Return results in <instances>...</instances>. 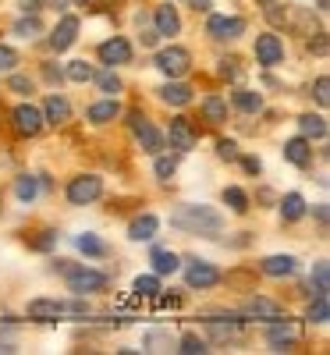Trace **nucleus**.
I'll return each mask as SVG.
<instances>
[{"instance_id":"obj_1","label":"nucleus","mask_w":330,"mask_h":355,"mask_svg":"<svg viewBox=\"0 0 330 355\" xmlns=\"http://www.w3.org/2000/svg\"><path fill=\"white\" fill-rule=\"evenodd\" d=\"M171 227H178V231H189V235L213 238V235H220L224 217L213 210V206H181V210L171 214Z\"/></svg>"},{"instance_id":"obj_2","label":"nucleus","mask_w":330,"mask_h":355,"mask_svg":"<svg viewBox=\"0 0 330 355\" xmlns=\"http://www.w3.org/2000/svg\"><path fill=\"white\" fill-rule=\"evenodd\" d=\"M57 317H89V306L86 302H57V299L29 302V320H57Z\"/></svg>"},{"instance_id":"obj_3","label":"nucleus","mask_w":330,"mask_h":355,"mask_svg":"<svg viewBox=\"0 0 330 355\" xmlns=\"http://www.w3.org/2000/svg\"><path fill=\"white\" fill-rule=\"evenodd\" d=\"M57 266L68 274V288L75 291V295H86V291H103V288H107V274H96V270H86V266H71V263H64V260H60Z\"/></svg>"},{"instance_id":"obj_4","label":"nucleus","mask_w":330,"mask_h":355,"mask_svg":"<svg viewBox=\"0 0 330 355\" xmlns=\"http://www.w3.org/2000/svg\"><path fill=\"white\" fill-rule=\"evenodd\" d=\"M266 341H270V348H277V352H284L287 345H295V341H302V323L298 320H281V317H274L270 320V327H266Z\"/></svg>"},{"instance_id":"obj_5","label":"nucleus","mask_w":330,"mask_h":355,"mask_svg":"<svg viewBox=\"0 0 330 355\" xmlns=\"http://www.w3.org/2000/svg\"><path fill=\"white\" fill-rule=\"evenodd\" d=\"M99 192H103V181H99L96 174H78V178H71V185H68V203H71V206H86V203L99 199Z\"/></svg>"},{"instance_id":"obj_6","label":"nucleus","mask_w":330,"mask_h":355,"mask_svg":"<svg viewBox=\"0 0 330 355\" xmlns=\"http://www.w3.org/2000/svg\"><path fill=\"white\" fill-rule=\"evenodd\" d=\"M156 68L163 75H171V78H181L185 71L192 68V54L185 50V47H167V50L156 54Z\"/></svg>"},{"instance_id":"obj_7","label":"nucleus","mask_w":330,"mask_h":355,"mask_svg":"<svg viewBox=\"0 0 330 355\" xmlns=\"http://www.w3.org/2000/svg\"><path fill=\"white\" fill-rule=\"evenodd\" d=\"M185 284L189 288H213L220 284V270L213 263H206V260H189V266H185Z\"/></svg>"},{"instance_id":"obj_8","label":"nucleus","mask_w":330,"mask_h":355,"mask_svg":"<svg viewBox=\"0 0 330 355\" xmlns=\"http://www.w3.org/2000/svg\"><path fill=\"white\" fill-rule=\"evenodd\" d=\"M256 60H259L263 68H274V65H281V60H284V43L274 32L256 36Z\"/></svg>"},{"instance_id":"obj_9","label":"nucleus","mask_w":330,"mask_h":355,"mask_svg":"<svg viewBox=\"0 0 330 355\" xmlns=\"http://www.w3.org/2000/svg\"><path fill=\"white\" fill-rule=\"evenodd\" d=\"M132 132H135V139H139V146H142V150H146V153H160L163 150V135L153 128V124L146 121V117H142L139 111L132 114Z\"/></svg>"},{"instance_id":"obj_10","label":"nucleus","mask_w":330,"mask_h":355,"mask_svg":"<svg viewBox=\"0 0 330 355\" xmlns=\"http://www.w3.org/2000/svg\"><path fill=\"white\" fill-rule=\"evenodd\" d=\"M14 132H22V135H39V132H43V114H39L36 107H32V103H22V107H14Z\"/></svg>"},{"instance_id":"obj_11","label":"nucleus","mask_w":330,"mask_h":355,"mask_svg":"<svg viewBox=\"0 0 330 355\" xmlns=\"http://www.w3.org/2000/svg\"><path fill=\"white\" fill-rule=\"evenodd\" d=\"M99 60H103L107 68L128 65V60H132V43H128V39H121V36L107 39V43H99Z\"/></svg>"},{"instance_id":"obj_12","label":"nucleus","mask_w":330,"mask_h":355,"mask_svg":"<svg viewBox=\"0 0 330 355\" xmlns=\"http://www.w3.org/2000/svg\"><path fill=\"white\" fill-rule=\"evenodd\" d=\"M206 32L213 39H238L245 32V22L241 18H224V14H213L210 22H206Z\"/></svg>"},{"instance_id":"obj_13","label":"nucleus","mask_w":330,"mask_h":355,"mask_svg":"<svg viewBox=\"0 0 330 355\" xmlns=\"http://www.w3.org/2000/svg\"><path fill=\"white\" fill-rule=\"evenodd\" d=\"M75 39H78V18H75V14H64V18H60V25L54 29V36H50V47H54L57 54H64Z\"/></svg>"},{"instance_id":"obj_14","label":"nucleus","mask_w":330,"mask_h":355,"mask_svg":"<svg viewBox=\"0 0 330 355\" xmlns=\"http://www.w3.org/2000/svg\"><path fill=\"white\" fill-rule=\"evenodd\" d=\"M241 317H249V320H274V317H281V306H277L274 299L252 295V299H245V306H241Z\"/></svg>"},{"instance_id":"obj_15","label":"nucleus","mask_w":330,"mask_h":355,"mask_svg":"<svg viewBox=\"0 0 330 355\" xmlns=\"http://www.w3.org/2000/svg\"><path fill=\"white\" fill-rule=\"evenodd\" d=\"M171 146L181 153H189L192 146H196V128H192V121L189 117H174L171 121Z\"/></svg>"},{"instance_id":"obj_16","label":"nucleus","mask_w":330,"mask_h":355,"mask_svg":"<svg viewBox=\"0 0 330 355\" xmlns=\"http://www.w3.org/2000/svg\"><path fill=\"white\" fill-rule=\"evenodd\" d=\"M43 121L47 124H64V121H71V103L64 100V96H47V103H43Z\"/></svg>"},{"instance_id":"obj_17","label":"nucleus","mask_w":330,"mask_h":355,"mask_svg":"<svg viewBox=\"0 0 330 355\" xmlns=\"http://www.w3.org/2000/svg\"><path fill=\"white\" fill-rule=\"evenodd\" d=\"M156 227H160V220L153 214H142L128 224V238L132 242H150V238H156Z\"/></svg>"},{"instance_id":"obj_18","label":"nucleus","mask_w":330,"mask_h":355,"mask_svg":"<svg viewBox=\"0 0 330 355\" xmlns=\"http://www.w3.org/2000/svg\"><path fill=\"white\" fill-rule=\"evenodd\" d=\"M284 160H292L295 167H305L309 160H313V150H309V139H305V135L287 139V142H284Z\"/></svg>"},{"instance_id":"obj_19","label":"nucleus","mask_w":330,"mask_h":355,"mask_svg":"<svg viewBox=\"0 0 330 355\" xmlns=\"http://www.w3.org/2000/svg\"><path fill=\"white\" fill-rule=\"evenodd\" d=\"M295 266H298L295 256H270V260H263V274L266 277H292Z\"/></svg>"},{"instance_id":"obj_20","label":"nucleus","mask_w":330,"mask_h":355,"mask_svg":"<svg viewBox=\"0 0 330 355\" xmlns=\"http://www.w3.org/2000/svg\"><path fill=\"white\" fill-rule=\"evenodd\" d=\"M156 32L160 36H178L181 32V18H178V11L171 4L156 8Z\"/></svg>"},{"instance_id":"obj_21","label":"nucleus","mask_w":330,"mask_h":355,"mask_svg":"<svg viewBox=\"0 0 330 355\" xmlns=\"http://www.w3.org/2000/svg\"><path fill=\"white\" fill-rule=\"evenodd\" d=\"M160 100L171 103V107H185V103L192 100V89L185 86V82H167V86L160 89Z\"/></svg>"},{"instance_id":"obj_22","label":"nucleus","mask_w":330,"mask_h":355,"mask_svg":"<svg viewBox=\"0 0 330 355\" xmlns=\"http://www.w3.org/2000/svg\"><path fill=\"white\" fill-rule=\"evenodd\" d=\"M117 114H121V103L117 100H103V103H93V107H89V121L93 124H110Z\"/></svg>"},{"instance_id":"obj_23","label":"nucleus","mask_w":330,"mask_h":355,"mask_svg":"<svg viewBox=\"0 0 330 355\" xmlns=\"http://www.w3.org/2000/svg\"><path fill=\"white\" fill-rule=\"evenodd\" d=\"M210 338L213 341H238L241 338V323L235 320V323H220V320H210Z\"/></svg>"},{"instance_id":"obj_24","label":"nucleus","mask_w":330,"mask_h":355,"mask_svg":"<svg viewBox=\"0 0 330 355\" xmlns=\"http://www.w3.org/2000/svg\"><path fill=\"white\" fill-rule=\"evenodd\" d=\"M153 270H156V274H174V270L181 266V260L171 253V249H153Z\"/></svg>"},{"instance_id":"obj_25","label":"nucleus","mask_w":330,"mask_h":355,"mask_svg":"<svg viewBox=\"0 0 330 355\" xmlns=\"http://www.w3.org/2000/svg\"><path fill=\"white\" fill-rule=\"evenodd\" d=\"M298 128H302L305 139H323L327 135V121L320 114H302L298 117Z\"/></svg>"},{"instance_id":"obj_26","label":"nucleus","mask_w":330,"mask_h":355,"mask_svg":"<svg viewBox=\"0 0 330 355\" xmlns=\"http://www.w3.org/2000/svg\"><path fill=\"white\" fill-rule=\"evenodd\" d=\"M235 107L245 111V114H259V111H263V96L252 93V89H238V93H235Z\"/></svg>"},{"instance_id":"obj_27","label":"nucleus","mask_w":330,"mask_h":355,"mask_svg":"<svg viewBox=\"0 0 330 355\" xmlns=\"http://www.w3.org/2000/svg\"><path fill=\"white\" fill-rule=\"evenodd\" d=\"M305 214V199L298 196V192H287L284 199H281V217L284 220H298Z\"/></svg>"},{"instance_id":"obj_28","label":"nucleus","mask_w":330,"mask_h":355,"mask_svg":"<svg viewBox=\"0 0 330 355\" xmlns=\"http://www.w3.org/2000/svg\"><path fill=\"white\" fill-rule=\"evenodd\" d=\"M202 114H206V121L220 124V121H228V103H224L220 96H206L202 100Z\"/></svg>"},{"instance_id":"obj_29","label":"nucleus","mask_w":330,"mask_h":355,"mask_svg":"<svg viewBox=\"0 0 330 355\" xmlns=\"http://www.w3.org/2000/svg\"><path fill=\"white\" fill-rule=\"evenodd\" d=\"M14 196L22 199V203H32V199L39 196V181H36V178H29V174H22V178L14 181Z\"/></svg>"},{"instance_id":"obj_30","label":"nucleus","mask_w":330,"mask_h":355,"mask_svg":"<svg viewBox=\"0 0 330 355\" xmlns=\"http://www.w3.org/2000/svg\"><path fill=\"white\" fill-rule=\"evenodd\" d=\"M75 245H78L86 256H107V242H99L96 235H78Z\"/></svg>"},{"instance_id":"obj_31","label":"nucleus","mask_w":330,"mask_h":355,"mask_svg":"<svg viewBox=\"0 0 330 355\" xmlns=\"http://www.w3.org/2000/svg\"><path fill=\"white\" fill-rule=\"evenodd\" d=\"M93 65H86V60H71L68 65V78L71 82H78V86H86V82H93Z\"/></svg>"},{"instance_id":"obj_32","label":"nucleus","mask_w":330,"mask_h":355,"mask_svg":"<svg viewBox=\"0 0 330 355\" xmlns=\"http://www.w3.org/2000/svg\"><path fill=\"white\" fill-rule=\"evenodd\" d=\"M313 288H316V295H327V291H330V266H327V260H320L313 266Z\"/></svg>"},{"instance_id":"obj_33","label":"nucleus","mask_w":330,"mask_h":355,"mask_svg":"<svg viewBox=\"0 0 330 355\" xmlns=\"http://www.w3.org/2000/svg\"><path fill=\"white\" fill-rule=\"evenodd\" d=\"M135 291H139V295H146V299H153L160 291V277L156 274H139L135 277Z\"/></svg>"},{"instance_id":"obj_34","label":"nucleus","mask_w":330,"mask_h":355,"mask_svg":"<svg viewBox=\"0 0 330 355\" xmlns=\"http://www.w3.org/2000/svg\"><path fill=\"white\" fill-rule=\"evenodd\" d=\"M43 32V25H39V18H18L14 22V36H22V39H32Z\"/></svg>"},{"instance_id":"obj_35","label":"nucleus","mask_w":330,"mask_h":355,"mask_svg":"<svg viewBox=\"0 0 330 355\" xmlns=\"http://www.w3.org/2000/svg\"><path fill=\"white\" fill-rule=\"evenodd\" d=\"M224 203H228L235 214H245V210H249V196H245L241 189H224Z\"/></svg>"},{"instance_id":"obj_36","label":"nucleus","mask_w":330,"mask_h":355,"mask_svg":"<svg viewBox=\"0 0 330 355\" xmlns=\"http://www.w3.org/2000/svg\"><path fill=\"white\" fill-rule=\"evenodd\" d=\"M93 78H96V86H99L103 93H110V96H114V93H121V78H117L110 68H107V71H99V75H93Z\"/></svg>"},{"instance_id":"obj_37","label":"nucleus","mask_w":330,"mask_h":355,"mask_svg":"<svg viewBox=\"0 0 330 355\" xmlns=\"http://www.w3.org/2000/svg\"><path fill=\"white\" fill-rule=\"evenodd\" d=\"M309 320H313V323H327V320H330V306H327V295H316V302L309 306Z\"/></svg>"},{"instance_id":"obj_38","label":"nucleus","mask_w":330,"mask_h":355,"mask_svg":"<svg viewBox=\"0 0 330 355\" xmlns=\"http://www.w3.org/2000/svg\"><path fill=\"white\" fill-rule=\"evenodd\" d=\"M178 352H185V355H202V352H210V348H206V341H202V338H196V334H185Z\"/></svg>"},{"instance_id":"obj_39","label":"nucleus","mask_w":330,"mask_h":355,"mask_svg":"<svg viewBox=\"0 0 330 355\" xmlns=\"http://www.w3.org/2000/svg\"><path fill=\"white\" fill-rule=\"evenodd\" d=\"M174 171H178V160L174 157H156V178L160 181H167Z\"/></svg>"},{"instance_id":"obj_40","label":"nucleus","mask_w":330,"mask_h":355,"mask_svg":"<svg viewBox=\"0 0 330 355\" xmlns=\"http://www.w3.org/2000/svg\"><path fill=\"white\" fill-rule=\"evenodd\" d=\"M313 89H316V100H320V107H327V103H330V78H327V75H320Z\"/></svg>"},{"instance_id":"obj_41","label":"nucleus","mask_w":330,"mask_h":355,"mask_svg":"<svg viewBox=\"0 0 330 355\" xmlns=\"http://www.w3.org/2000/svg\"><path fill=\"white\" fill-rule=\"evenodd\" d=\"M18 65V54L11 47H0V71H11Z\"/></svg>"},{"instance_id":"obj_42","label":"nucleus","mask_w":330,"mask_h":355,"mask_svg":"<svg viewBox=\"0 0 330 355\" xmlns=\"http://www.w3.org/2000/svg\"><path fill=\"white\" fill-rule=\"evenodd\" d=\"M8 86H11L14 93H32V82H29L25 75H11V82H8Z\"/></svg>"},{"instance_id":"obj_43","label":"nucleus","mask_w":330,"mask_h":355,"mask_svg":"<svg viewBox=\"0 0 330 355\" xmlns=\"http://www.w3.org/2000/svg\"><path fill=\"white\" fill-rule=\"evenodd\" d=\"M153 299H156V306H160V309H178V306H181V299H178V295H160V291H156Z\"/></svg>"},{"instance_id":"obj_44","label":"nucleus","mask_w":330,"mask_h":355,"mask_svg":"<svg viewBox=\"0 0 330 355\" xmlns=\"http://www.w3.org/2000/svg\"><path fill=\"white\" fill-rule=\"evenodd\" d=\"M217 153H220L224 160H238V146H235V142H220Z\"/></svg>"},{"instance_id":"obj_45","label":"nucleus","mask_w":330,"mask_h":355,"mask_svg":"<svg viewBox=\"0 0 330 355\" xmlns=\"http://www.w3.org/2000/svg\"><path fill=\"white\" fill-rule=\"evenodd\" d=\"M220 65H224V68H220V75H224V78H238V68H235L238 60H220Z\"/></svg>"},{"instance_id":"obj_46","label":"nucleus","mask_w":330,"mask_h":355,"mask_svg":"<svg viewBox=\"0 0 330 355\" xmlns=\"http://www.w3.org/2000/svg\"><path fill=\"white\" fill-rule=\"evenodd\" d=\"M156 39H160L156 29H142V47H156Z\"/></svg>"},{"instance_id":"obj_47","label":"nucleus","mask_w":330,"mask_h":355,"mask_svg":"<svg viewBox=\"0 0 330 355\" xmlns=\"http://www.w3.org/2000/svg\"><path fill=\"white\" fill-rule=\"evenodd\" d=\"M309 47H313L316 54H327V36H323V32H316V43L309 39Z\"/></svg>"},{"instance_id":"obj_48","label":"nucleus","mask_w":330,"mask_h":355,"mask_svg":"<svg viewBox=\"0 0 330 355\" xmlns=\"http://www.w3.org/2000/svg\"><path fill=\"white\" fill-rule=\"evenodd\" d=\"M245 171H249V174H259V171H263V163H259L256 157H245Z\"/></svg>"},{"instance_id":"obj_49","label":"nucleus","mask_w":330,"mask_h":355,"mask_svg":"<svg viewBox=\"0 0 330 355\" xmlns=\"http://www.w3.org/2000/svg\"><path fill=\"white\" fill-rule=\"evenodd\" d=\"M36 245H39V249H50V245H54V231H47V238H39Z\"/></svg>"},{"instance_id":"obj_50","label":"nucleus","mask_w":330,"mask_h":355,"mask_svg":"<svg viewBox=\"0 0 330 355\" xmlns=\"http://www.w3.org/2000/svg\"><path fill=\"white\" fill-rule=\"evenodd\" d=\"M192 8H196V11H206V8H210V0H192Z\"/></svg>"},{"instance_id":"obj_51","label":"nucleus","mask_w":330,"mask_h":355,"mask_svg":"<svg viewBox=\"0 0 330 355\" xmlns=\"http://www.w3.org/2000/svg\"><path fill=\"white\" fill-rule=\"evenodd\" d=\"M316 4H320V11H327V4H330V0H316Z\"/></svg>"}]
</instances>
